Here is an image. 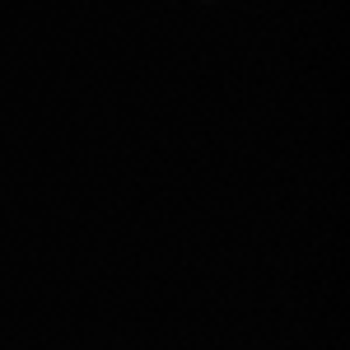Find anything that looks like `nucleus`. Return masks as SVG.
<instances>
[{"label": "nucleus", "mask_w": 350, "mask_h": 350, "mask_svg": "<svg viewBox=\"0 0 350 350\" xmlns=\"http://www.w3.org/2000/svg\"><path fill=\"white\" fill-rule=\"evenodd\" d=\"M206 5H211V0H206Z\"/></svg>", "instance_id": "obj_1"}]
</instances>
